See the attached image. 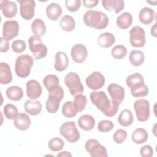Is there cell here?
Here are the masks:
<instances>
[{
  "label": "cell",
  "instance_id": "e0dca14e",
  "mask_svg": "<svg viewBox=\"0 0 157 157\" xmlns=\"http://www.w3.org/2000/svg\"><path fill=\"white\" fill-rule=\"evenodd\" d=\"M42 93V87L40 84L35 80H28L26 83V94L32 99H37Z\"/></svg>",
  "mask_w": 157,
  "mask_h": 157
},
{
  "label": "cell",
  "instance_id": "8d00e7d4",
  "mask_svg": "<svg viewBox=\"0 0 157 157\" xmlns=\"http://www.w3.org/2000/svg\"><path fill=\"white\" fill-rule=\"evenodd\" d=\"M127 54V50L123 45H117L113 47L111 50V55L115 59H121Z\"/></svg>",
  "mask_w": 157,
  "mask_h": 157
},
{
  "label": "cell",
  "instance_id": "d6986e66",
  "mask_svg": "<svg viewBox=\"0 0 157 157\" xmlns=\"http://www.w3.org/2000/svg\"><path fill=\"white\" fill-rule=\"evenodd\" d=\"M69 65V59L64 52H58L55 55V69L59 72L64 71Z\"/></svg>",
  "mask_w": 157,
  "mask_h": 157
},
{
  "label": "cell",
  "instance_id": "1f68e13d",
  "mask_svg": "<svg viewBox=\"0 0 157 157\" xmlns=\"http://www.w3.org/2000/svg\"><path fill=\"white\" fill-rule=\"evenodd\" d=\"M134 121V116L129 109L122 110L118 117V121L122 126H129L131 125Z\"/></svg>",
  "mask_w": 157,
  "mask_h": 157
},
{
  "label": "cell",
  "instance_id": "7402d4cb",
  "mask_svg": "<svg viewBox=\"0 0 157 157\" xmlns=\"http://www.w3.org/2000/svg\"><path fill=\"white\" fill-rule=\"evenodd\" d=\"M42 82L48 93L56 90L60 86L58 77L53 74L47 75L44 78Z\"/></svg>",
  "mask_w": 157,
  "mask_h": 157
},
{
  "label": "cell",
  "instance_id": "8fae6325",
  "mask_svg": "<svg viewBox=\"0 0 157 157\" xmlns=\"http://www.w3.org/2000/svg\"><path fill=\"white\" fill-rule=\"evenodd\" d=\"M129 41L134 47H144L146 42L144 29L139 26L133 27L129 31Z\"/></svg>",
  "mask_w": 157,
  "mask_h": 157
},
{
  "label": "cell",
  "instance_id": "277c9868",
  "mask_svg": "<svg viewBox=\"0 0 157 157\" xmlns=\"http://www.w3.org/2000/svg\"><path fill=\"white\" fill-rule=\"evenodd\" d=\"M33 62V58L29 55L18 56L15 64V71L17 75L20 78L28 77L30 74Z\"/></svg>",
  "mask_w": 157,
  "mask_h": 157
},
{
  "label": "cell",
  "instance_id": "2e32d148",
  "mask_svg": "<svg viewBox=\"0 0 157 157\" xmlns=\"http://www.w3.org/2000/svg\"><path fill=\"white\" fill-rule=\"evenodd\" d=\"M107 91L112 100L120 104L124 100L125 90L124 88L117 83H111L107 87Z\"/></svg>",
  "mask_w": 157,
  "mask_h": 157
},
{
  "label": "cell",
  "instance_id": "4fadbf2b",
  "mask_svg": "<svg viewBox=\"0 0 157 157\" xmlns=\"http://www.w3.org/2000/svg\"><path fill=\"white\" fill-rule=\"evenodd\" d=\"M19 31L18 23L15 20H7L3 23L2 37L10 40L17 36Z\"/></svg>",
  "mask_w": 157,
  "mask_h": 157
},
{
  "label": "cell",
  "instance_id": "9a60e30c",
  "mask_svg": "<svg viewBox=\"0 0 157 157\" xmlns=\"http://www.w3.org/2000/svg\"><path fill=\"white\" fill-rule=\"evenodd\" d=\"M71 55L72 60L75 63H82L85 61L88 55V51L84 45L78 44L72 47Z\"/></svg>",
  "mask_w": 157,
  "mask_h": 157
},
{
  "label": "cell",
  "instance_id": "f907efd6",
  "mask_svg": "<svg viewBox=\"0 0 157 157\" xmlns=\"http://www.w3.org/2000/svg\"><path fill=\"white\" fill-rule=\"evenodd\" d=\"M147 2H148V3H150V4H153V6H156V2H157V1H153V2H150V1H147Z\"/></svg>",
  "mask_w": 157,
  "mask_h": 157
},
{
  "label": "cell",
  "instance_id": "bcb514c9",
  "mask_svg": "<svg viewBox=\"0 0 157 157\" xmlns=\"http://www.w3.org/2000/svg\"><path fill=\"white\" fill-rule=\"evenodd\" d=\"M1 47H0V52L1 53H4L8 51L9 48V41L6 40L3 37H1Z\"/></svg>",
  "mask_w": 157,
  "mask_h": 157
},
{
  "label": "cell",
  "instance_id": "7c38bea8",
  "mask_svg": "<svg viewBox=\"0 0 157 157\" xmlns=\"http://www.w3.org/2000/svg\"><path fill=\"white\" fill-rule=\"evenodd\" d=\"M20 4V13L26 20H31L35 13L36 2L33 0H17Z\"/></svg>",
  "mask_w": 157,
  "mask_h": 157
},
{
  "label": "cell",
  "instance_id": "8992f818",
  "mask_svg": "<svg viewBox=\"0 0 157 157\" xmlns=\"http://www.w3.org/2000/svg\"><path fill=\"white\" fill-rule=\"evenodd\" d=\"M64 83L72 96H75L82 94L84 91V87L80 81V78L75 72L67 73L64 77Z\"/></svg>",
  "mask_w": 157,
  "mask_h": 157
},
{
  "label": "cell",
  "instance_id": "836d02e7",
  "mask_svg": "<svg viewBox=\"0 0 157 157\" xmlns=\"http://www.w3.org/2000/svg\"><path fill=\"white\" fill-rule=\"evenodd\" d=\"M129 59L132 65L134 66H139L144 63L145 55L140 50H132L129 53Z\"/></svg>",
  "mask_w": 157,
  "mask_h": 157
},
{
  "label": "cell",
  "instance_id": "cb8c5ba5",
  "mask_svg": "<svg viewBox=\"0 0 157 157\" xmlns=\"http://www.w3.org/2000/svg\"><path fill=\"white\" fill-rule=\"evenodd\" d=\"M78 126L84 131H90L93 129L95 126V119L90 115H82L78 119Z\"/></svg>",
  "mask_w": 157,
  "mask_h": 157
},
{
  "label": "cell",
  "instance_id": "f546056e",
  "mask_svg": "<svg viewBox=\"0 0 157 157\" xmlns=\"http://www.w3.org/2000/svg\"><path fill=\"white\" fill-rule=\"evenodd\" d=\"M31 30L35 36H43L46 33V26L40 18H36L31 23Z\"/></svg>",
  "mask_w": 157,
  "mask_h": 157
},
{
  "label": "cell",
  "instance_id": "e575fe53",
  "mask_svg": "<svg viewBox=\"0 0 157 157\" xmlns=\"http://www.w3.org/2000/svg\"><path fill=\"white\" fill-rule=\"evenodd\" d=\"M59 23L61 29L66 32L72 31L75 26V22L74 18L69 15H64L61 18Z\"/></svg>",
  "mask_w": 157,
  "mask_h": 157
},
{
  "label": "cell",
  "instance_id": "7a4b0ae2",
  "mask_svg": "<svg viewBox=\"0 0 157 157\" xmlns=\"http://www.w3.org/2000/svg\"><path fill=\"white\" fill-rule=\"evenodd\" d=\"M126 83L130 88L131 94L135 98H143L148 94V88L145 85L144 77L139 73L128 76Z\"/></svg>",
  "mask_w": 157,
  "mask_h": 157
},
{
  "label": "cell",
  "instance_id": "484cf974",
  "mask_svg": "<svg viewBox=\"0 0 157 157\" xmlns=\"http://www.w3.org/2000/svg\"><path fill=\"white\" fill-rule=\"evenodd\" d=\"M155 16V13L153 9L148 7H145L139 12V20L144 25H149L154 20Z\"/></svg>",
  "mask_w": 157,
  "mask_h": 157
},
{
  "label": "cell",
  "instance_id": "5b68a950",
  "mask_svg": "<svg viewBox=\"0 0 157 157\" xmlns=\"http://www.w3.org/2000/svg\"><path fill=\"white\" fill-rule=\"evenodd\" d=\"M29 48L34 59L39 60L45 58L47 54V47L42 43L40 37L33 35L28 39Z\"/></svg>",
  "mask_w": 157,
  "mask_h": 157
},
{
  "label": "cell",
  "instance_id": "603a6c76",
  "mask_svg": "<svg viewBox=\"0 0 157 157\" xmlns=\"http://www.w3.org/2000/svg\"><path fill=\"white\" fill-rule=\"evenodd\" d=\"M12 80V75L10 67L6 63H0V83L2 85L10 83Z\"/></svg>",
  "mask_w": 157,
  "mask_h": 157
},
{
  "label": "cell",
  "instance_id": "f35d334b",
  "mask_svg": "<svg viewBox=\"0 0 157 157\" xmlns=\"http://www.w3.org/2000/svg\"><path fill=\"white\" fill-rule=\"evenodd\" d=\"M5 117L9 120H14L18 115V111L16 106L12 104H6L3 108Z\"/></svg>",
  "mask_w": 157,
  "mask_h": 157
},
{
  "label": "cell",
  "instance_id": "d6a6232c",
  "mask_svg": "<svg viewBox=\"0 0 157 157\" xmlns=\"http://www.w3.org/2000/svg\"><path fill=\"white\" fill-rule=\"evenodd\" d=\"M148 138V134L144 128H137L132 134L131 139L134 143L142 144L145 142Z\"/></svg>",
  "mask_w": 157,
  "mask_h": 157
},
{
  "label": "cell",
  "instance_id": "83f0119b",
  "mask_svg": "<svg viewBox=\"0 0 157 157\" xmlns=\"http://www.w3.org/2000/svg\"><path fill=\"white\" fill-rule=\"evenodd\" d=\"M133 21L132 15L128 12H124L120 15L117 18V25L118 28L125 29L128 28Z\"/></svg>",
  "mask_w": 157,
  "mask_h": 157
},
{
  "label": "cell",
  "instance_id": "5bb4252c",
  "mask_svg": "<svg viewBox=\"0 0 157 157\" xmlns=\"http://www.w3.org/2000/svg\"><path fill=\"white\" fill-rule=\"evenodd\" d=\"M105 83V77L100 72H93L86 78L87 86L93 90H96L103 87Z\"/></svg>",
  "mask_w": 157,
  "mask_h": 157
},
{
  "label": "cell",
  "instance_id": "b9f144b4",
  "mask_svg": "<svg viewBox=\"0 0 157 157\" xmlns=\"http://www.w3.org/2000/svg\"><path fill=\"white\" fill-rule=\"evenodd\" d=\"M26 48V44L23 40H15L12 43V49L17 53H20L24 52Z\"/></svg>",
  "mask_w": 157,
  "mask_h": 157
},
{
  "label": "cell",
  "instance_id": "52a82bcc",
  "mask_svg": "<svg viewBox=\"0 0 157 157\" xmlns=\"http://www.w3.org/2000/svg\"><path fill=\"white\" fill-rule=\"evenodd\" d=\"M59 132L61 135L70 143L77 142L80 137V134L74 121H66L63 123L60 126Z\"/></svg>",
  "mask_w": 157,
  "mask_h": 157
},
{
  "label": "cell",
  "instance_id": "7dc6e473",
  "mask_svg": "<svg viewBox=\"0 0 157 157\" xmlns=\"http://www.w3.org/2000/svg\"><path fill=\"white\" fill-rule=\"evenodd\" d=\"M83 3L85 7L87 8H93L97 6L99 3V0H88V1H83Z\"/></svg>",
  "mask_w": 157,
  "mask_h": 157
},
{
  "label": "cell",
  "instance_id": "ab89813d",
  "mask_svg": "<svg viewBox=\"0 0 157 157\" xmlns=\"http://www.w3.org/2000/svg\"><path fill=\"white\" fill-rule=\"evenodd\" d=\"M48 146L52 151H58L63 148L64 146V142L59 137H53L49 140Z\"/></svg>",
  "mask_w": 157,
  "mask_h": 157
},
{
  "label": "cell",
  "instance_id": "6da1fadb",
  "mask_svg": "<svg viewBox=\"0 0 157 157\" xmlns=\"http://www.w3.org/2000/svg\"><path fill=\"white\" fill-rule=\"evenodd\" d=\"M90 96L92 104L105 116L112 117L117 114L120 104L112 100L110 101L105 92L93 91Z\"/></svg>",
  "mask_w": 157,
  "mask_h": 157
},
{
  "label": "cell",
  "instance_id": "ee69618b",
  "mask_svg": "<svg viewBox=\"0 0 157 157\" xmlns=\"http://www.w3.org/2000/svg\"><path fill=\"white\" fill-rule=\"evenodd\" d=\"M65 4L67 9L71 12H74L77 11L81 6L80 0H66Z\"/></svg>",
  "mask_w": 157,
  "mask_h": 157
},
{
  "label": "cell",
  "instance_id": "9c48e42d",
  "mask_svg": "<svg viewBox=\"0 0 157 157\" xmlns=\"http://www.w3.org/2000/svg\"><path fill=\"white\" fill-rule=\"evenodd\" d=\"M134 109L137 119L141 122L146 121L150 117V103L145 99H140L134 103Z\"/></svg>",
  "mask_w": 157,
  "mask_h": 157
},
{
  "label": "cell",
  "instance_id": "74e56055",
  "mask_svg": "<svg viewBox=\"0 0 157 157\" xmlns=\"http://www.w3.org/2000/svg\"><path fill=\"white\" fill-rule=\"evenodd\" d=\"M74 105L77 110V112H81L85 109L87 104V98L85 96L80 94L75 96L74 99Z\"/></svg>",
  "mask_w": 157,
  "mask_h": 157
},
{
  "label": "cell",
  "instance_id": "ba28073f",
  "mask_svg": "<svg viewBox=\"0 0 157 157\" xmlns=\"http://www.w3.org/2000/svg\"><path fill=\"white\" fill-rule=\"evenodd\" d=\"M64 95V90L61 86L56 90L48 93V98L45 103L46 109L48 113H55L58 111Z\"/></svg>",
  "mask_w": 157,
  "mask_h": 157
},
{
  "label": "cell",
  "instance_id": "d590c367",
  "mask_svg": "<svg viewBox=\"0 0 157 157\" xmlns=\"http://www.w3.org/2000/svg\"><path fill=\"white\" fill-rule=\"evenodd\" d=\"M62 113L63 115L68 118H73L77 113V110H76L73 102L67 101L66 102L62 107Z\"/></svg>",
  "mask_w": 157,
  "mask_h": 157
},
{
  "label": "cell",
  "instance_id": "f1b7e54d",
  "mask_svg": "<svg viewBox=\"0 0 157 157\" xmlns=\"http://www.w3.org/2000/svg\"><path fill=\"white\" fill-rule=\"evenodd\" d=\"M115 38L111 33L105 32L99 35L98 39V45L103 48H109L114 44Z\"/></svg>",
  "mask_w": 157,
  "mask_h": 157
},
{
  "label": "cell",
  "instance_id": "7bdbcfd3",
  "mask_svg": "<svg viewBox=\"0 0 157 157\" xmlns=\"http://www.w3.org/2000/svg\"><path fill=\"white\" fill-rule=\"evenodd\" d=\"M127 137V132L123 129L117 130L113 136V140L117 144H121L124 142Z\"/></svg>",
  "mask_w": 157,
  "mask_h": 157
},
{
  "label": "cell",
  "instance_id": "c3c4849f",
  "mask_svg": "<svg viewBox=\"0 0 157 157\" xmlns=\"http://www.w3.org/2000/svg\"><path fill=\"white\" fill-rule=\"evenodd\" d=\"M72 156V155L69 152H68L67 151H62V152H61V153H59L57 155L58 157H60V156H61V157H63V156Z\"/></svg>",
  "mask_w": 157,
  "mask_h": 157
},
{
  "label": "cell",
  "instance_id": "4dcf8cb0",
  "mask_svg": "<svg viewBox=\"0 0 157 157\" xmlns=\"http://www.w3.org/2000/svg\"><path fill=\"white\" fill-rule=\"evenodd\" d=\"M6 94L8 99L12 101H17L20 100L23 96V91L22 88L18 86H11L9 87Z\"/></svg>",
  "mask_w": 157,
  "mask_h": 157
},
{
  "label": "cell",
  "instance_id": "f6af8a7d",
  "mask_svg": "<svg viewBox=\"0 0 157 157\" xmlns=\"http://www.w3.org/2000/svg\"><path fill=\"white\" fill-rule=\"evenodd\" d=\"M140 154L143 157H151L153 155V150L149 145H146L141 147Z\"/></svg>",
  "mask_w": 157,
  "mask_h": 157
},
{
  "label": "cell",
  "instance_id": "60d3db41",
  "mask_svg": "<svg viewBox=\"0 0 157 157\" xmlns=\"http://www.w3.org/2000/svg\"><path fill=\"white\" fill-rule=\"evenodd\" d=\"M114 126L112 121L108 120H104L99 121L98 124V129L101 132H107L111 131Z\"/></svg>",
  "mask_w": 157,
  "mask_h": 157
},
{
  "label": "cell",
  "instance_id": "30bf717a",
  "mask_svg": "<svg viewBox=\"0 0 157 157\" xmlns=\"http://www.w3.org/2000/svg\"><path fill=\"white\" fill-rule=\"evenodd\" d=\"M85 147L91 157H107L108 156L105 147L93 139H90L85 142Z\"/></svg>",
  "mask_w": 157,
  "mask_h": 157
},
{
  "label": "cell",
  "instance_id": "681fc988",
  "mask_svg": "<svg viewBox=\"0 0 157 157\" xmlns=\"http://www.w3.org/2000/svg\"><path fill=\"white\" fill-rule=\"evenodd\" d=\"M151 34L153 36L156 37V23H155L154 25L151 28Z\"/></svg>",
  "mask_w": 157,
  "mask_h": 157
},
{
  "label": "cell",
  "instance_id": "d4e9b609",
  "mask_svg": "<svg viewBox=\"0 0 157 157\" xmlns=\"http://www.w3.org/2000/svg\"><path fill=\"white\" fill-rule=\"evenodd\" d=\"M24 109L32 116L39 115L42 111V104L39 101L27 100L24 104Z\"/></svg>",
  "mask_w": 157,
  "mask_h": 157
},
{
  "label": "cell",
  "instance_id": "44dd1931",
  "mask_svg": "<svg viewBox=\"0 0 157 157\" xmlns=\"http://www.w3.org/2000/svg\"><path fill=\"white\" fill-rule=\"evenodd\" d=\"M13 125L20 131L27 130L31 126L30 118L25 113H20L14 119Z\"/></svg>",
  "mask_w": 157,
  "mask_h": 157
},
{
  "label": "cell",
  "instance_id": "ffe728a7",
  "mask_svg": "<svg viewBox=\"0 0 157 157\" xmlns=\"http://www.w3.org/2000/svg\"><path fill=\"white\" fill-rule=\"evenodd\" d=\"M103 7L109 12L118 13L124 7V2L122 0H102Z\"/></svg>",
  "mask_w": 157,
  "mask_h": 157
},
{
  "label": "cell",
  "instance_id": "4316f807",
  "mask_svg": "<svg viewBox=\"0 0 157 157\" xmlns=\"http://www.w3.org/2000/svg\"><path fill=\"white\" fill-rule=\"evenodd\" d=\"M46 14L50 20L56 21L62 14L61 7L57 3H50L46 7Z\"/></svg>",
  "mask_w": 157,
  "mask_h": 157
},
{
  "label": "cell",
  "instance_id": "3957f363",
  "mask_svg": "<svg viewBox=\"0 0 157 157\" xmlns=\"http://www.w3.org/2000/svg\"><path fill=\"white\" fill-rule=\"evenodd\" d=\"M83 19L86 26L98 30L105 28L109 23V18L105 13L94 10L86 11L83 15Z\"/></svg>",
  "mask_w": 157,
  "mask_h": 157
},
{
  "label": "cell",
  "instance_id": "ac0fdd59",
  "mask_svg": "<svg viewBox=\"0 0 157 157\" xmlns=\"http://www.w3.org/2000/svg\"><path fill=\"white\" fill-rule=\"evenodd\" d=\"M1 9L4 16L6 18H10L17 15L18 7L15 2L5 0L1 1Z\"/></svg>",
  "mask_w": 157,
  "mask_h": 157
}]
</instances>
